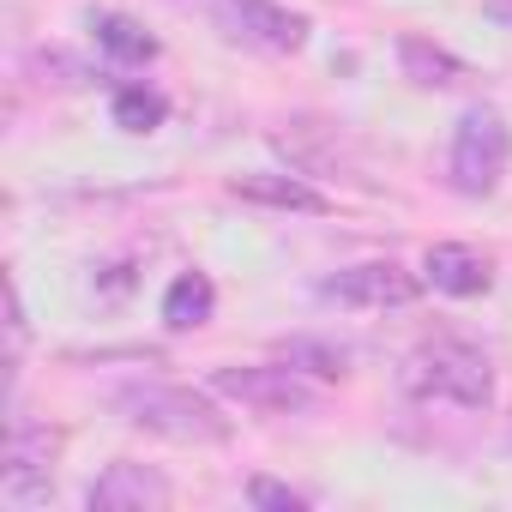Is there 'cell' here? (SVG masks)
<instances>
[{"mask_svg":"<svg viewBox=\"0 0 512 512\" xmlns=\"http://www.w3.org/2000/svg\"><path fill=\"white\" fill-rule=\"evenodd\" d=\"M109 404H115V416L127 428H145V434H163V440H181V446H217V440H229V422L193 386L127 380V386H109Z\"/></svg>","mask_w":512,"mask_h":512,"instance_id":"1","label":"cell"},{"mask_svg":"<svg viewBox=\"0 0 512 512\" xmlns=\"http://www.w3.org/2000/svg\"><path fill=\"white\" fill-rule=\"evenodd\" d=\"M398 386L416 404H458V410H488L494 404V368L482 350L458 344V338H434L422 350L404 356Z\"/></svg>","mask_w":512,"mask_h":512,"instance_id":"2","label":"cell"},{"mask_svg":"<svg viewBox=\"0 0 512 512\" xmlns=\"http://www.w3.org/2000/svg\"><path fill=\"white\" fill-rule=\"evenodd\" d=\"M506 163H512V133H506V121H500L494 109H464V121H458V133H452V187H458L464 199H488V193L500 187Z\"/></svg>","mask_w":512,"mask_h":512,"instance_id":"3","label":"cell"},{"mask_svg":"<svg viewBox=\"0 0 512 512\" xmlns=\"http://www.w3.org/2000/svg\"><path fill=\"white\" fill-rule=\"evenodd\" d=\"M211 392L217 398H235L247 410H260V416H314L320 410L314 386H302L296 368H217L211 374Z\"/></svg>","mask_w":512,"mask_h":512,"instance_id":"4","label":"cell"},{"mask_svg":"<svg viewBox=\"0 0 512 512\" xmlns=\"http://www.w3.org/2000/svg\"><path fill=\"white\" fill-rule=\"evenodd\" d=\"M320 296L338 308H404V302H416V278L398 260H362V266H344L338 278H326Z\"/></svg>","mask_w":512,"mask_h":512,"instance_id":"5","label":"cell"},{"mask_svg":"<svg viewBox=\"0 0 512 512\" xmlns=\"http://www.w3.org/2000/svg\"><path fill=\"white\" fill-rule=\"evenodd\" d=\"M175 500V488H169V476H157L151 464H109L97 482H91V494H85V506L91 512H163Z\"/></svg>","mask_w":512,"mask_h":512,"instance_id":"6","label":"cell"},{"mask_svg":"<svg viewBox=\"0 0 512 512\" xmlns=\"http://www.w3.org/2000/svg\"><path fill=\"white\" fill-rule=\"evenodd\" d=\"M223 13H229V25H235L247 43L278 49V55L302 49V37H308V19L290 13V7H278V0H223Z\"/></svg>","mask_w":512,"mask_h":512,"instance_id":"7","label":"cell"},{"mask_svg":"<svg viewBox=\"0 0 512 512\" xmlns=\"http://www.w3.org/2000/svg\"><path fill=\"white\" fill-rule=\"evenodd\" d=\"M422 272H428V284H434L440 296H482V290L494 284L488 260H482L476 247H458V241H440V247H428Z\"/></svg>","mask_w":512,"mask_h":512,"instance_id":"8","label":"cell"},{"mask_svg":"<svg viewBox=\"0 0 512 512\" xmlns=\"http://www.w3.org/2000/svg\"><path fill=\"white\" fill-rule=\"evenodd\" d=\"M229 193L247 199V205H272V211H308V217L326 211V193L308 187V181H296V175H235Z\"/></svg>","mask_w":512,"mask_h":512,"instance_id":"9","label":"cell"},{"mask_svg":"<svg viewBox=\"0 0 512 512\" xmlns=\"http://www.w3.org/2000/svg\"><path fill=\"white\" fill-rule=\"evenodd\" d=\"M398 73H404L416 91H446V85L464 79L458 55H446V49L428 43V37H398Z\"/></svg>","mask_w":512,"mask_h":512,"instance_id":"10","label":"cell"},{"mask_svg":"<svg viewBox=\"0 0 512 512\" xmlns=\"http://www.w3.org/2000/svg\"><path fill=\"white\" fill-rule=\"evenodd\" d=\"M211 308H217V290H211L205 272H181V278L163 290V326H169V332H199V326L211 320Z\"/></svg>","mask_w":512,"mask_h":512,"instance_id":"11","label":"cell"},{"mask_svg":"<svg viewBox=\"0 0 512 512\" xmlns=\"http://www.w3.org/2000/svg\"><path fill=\"white\" fill-rule=\"evenodd\" d=\"M91 37H97V49H103L109 61H121V67H145V61H157V37L139 31L127 13H97V19H91Z\"/></svg>","mask_w":512,"mask_h":512,"instance_id":"12","label":"cell"},{"mask_svg":"<svg viewBox=\"0 0 512 512\" xmlns=\"http://www.w3.org/2000/svg\"><path fill=\"white\" fill-rule=\"evenodd\" d=\"M109 115H115V127H121V133H157V127H163V115H169V103H163L157 91H145V85H127V91H115Z\"/></svg>","mask_w":512,"mask_h":512,"instance_id":"13","label":"cell"},{"mask_svg":"<svg viewBox=\"0 0 512 512\" xmlns=\"http://www.w3.org/2000/svg\"><path fill=\"white\" fill-rule=\"evenodd\" d=\"M290 368H308V374H320V380H344V374H350V356H344L338 344L296 338V344H290Z\"/></svg>","mask_w":512,"mask_h":512,"instance_id":"14","label":"cell"},{"mask_svg":"<svg viewBox=\"0 0 512 512\" xmlns=\"http://www.w3.org/2000/svg\"><path fill=\"white\" fill-rule=\"evenodd\" d=\"M247 500H253V506H278V512H302V506H308L302 488L272 482V476H253V482H247Z\"/></svg>","mask_w":512,"mask_h":512,"instance_id":"15","label":"cell"}]
</instances>
